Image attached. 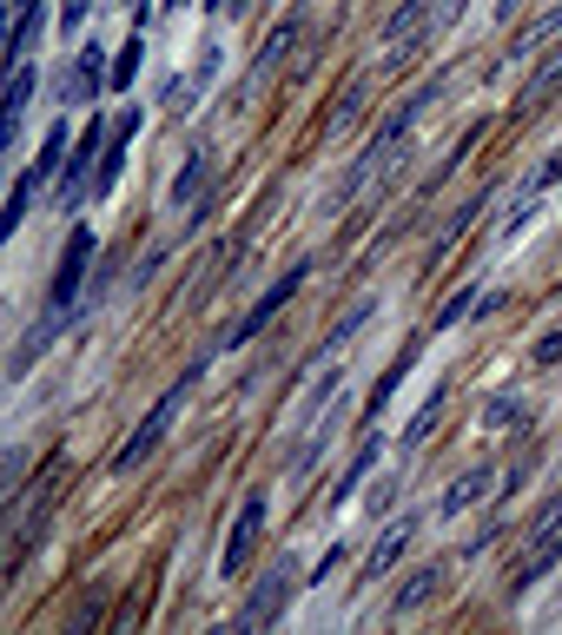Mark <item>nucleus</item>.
<instances>
[{
    "label": "nucleus",
    "mask_w": 562,
    "mask_h": 635,
    "mask_svg": "<svg viewBox=\"0 0 562 635\" xmlns=\"http://www.w3.org/2000/svg\"><path fill=\"white\" fill-rule=\"evenodd\" d=\"M205 179H212V152H192V159H185V172L172 179V205H192V199L205 192Z\"/></svg>",
    "instance_id": "dca6fc26"
},
{
    "label": "nucleus",
    "mask_w": 562,
    "mask_h": 635,
    "mask_svg": "<svg viewBox=\"0 0 562 635\" xmlns=\"http://www.w3.org/2000/svg\"><path fill=\"white\" fill-rule=\"evenodd\" d=\"M517 7H523V0H503V20H517Z\"/></svg>",
    "instance_id": "c85d7f7f"
},
{
    "label": "nucleus",
    "mask_w": 562,
    "mask_h": 635,
    "mask_svg": "<svg viewBox=\"0 0 562 635\" xmlns=\"http://www.w3.org/2000/svg\"><path fill=\"white\" fill-rule=\"evenodd\" d=\"M503 305V292H457L444 311H437V331H450V325H464L470 311H497Z\"/></svg>",
    "instance_id": "2eb2a0df"
},
{
    "label": "nucleus",
    "mask_w": 562,
    "mask_h": 635,
    "mask_svg": "<svg viewBox=\"0 0 562 635\" xmlns=\"http://www.w3.org/2000/svg\"><path fill=\"white\" fill-rule=\"evenodd\" d=\"M411 530H417V523H411V517H404V523H391V530H384V543H378V550H371V563H364V576H371V583H378V576H391V563H397V557H404V550H411Z\"/></svg>",
    "instance_id": "9b49d317"
},
{
    "label": "nucleus",
    "mask_w": 562,
    "mask_h": 635,
    "mask_svg": "<svg viewBox=\"0 0 562 635\" xmlns=\"http://www.w3.org/2000/svg\"><path fill=\"white\" fill-rule=\"evenodd\" d=\"M26 99H33V66H13V80H7V133H20Z\"/></svg>",
    "instance_id": "a211bd4d"
},
{
    "label": "nucleus",
    "mask_w": 562,
    "mask_h": 635,
    "mask_svg": "<svg viewBox=\"0 0 562 635\" xmlns=\"http://www.w3.org/2000/svg\"><path fill=\"white\" fill-rule=\"evenodd\" d=\"M305 272H311V265H291V272H285V278H278V285H272V292H265V298H258V305L245 311V318H238V331H232V345H245V338H258V331H265V325H272V318H278V311H285L291 298H298V285H305Z\"/></svg>",
    "instance_id": "0eeeda50"
},
{
    "label": "nucleus",
    "mask_w": 562,
    "mask_h": 635,
    "mask_svg": "<svg viewBox=\"0 0 562 635\" xmlns=\"http://www.w3.org/2000/svg\"><path fill=\"white\" fill-rule=\"evenodd\" d=\"M99 146H106V139H99V126H86V133L73 139L66 172L53 179V186H60V192H53L60 205H79V199H86V186H99Z\"/></svg>",
    "instance_id": "39448f33"
},
{
    "label": "nucleus",
    "mask_w": 562,
    "mask_h": 635,
    "mask_svg": "<svg viewBox=\"0 0 562 635\" xmlns=\"http://www.w3.org/2000/svg\"><path fill=\"white\" fill-rule=\"evenodd\" d=\"M86 265H93V232H73V239H66V258H60V272H53V305H73Z\"/></svg>",
    "instance_id": "1a4fd4ad"
},
{
    "label": "nucleus",
    "mask_w": 562,
    "mask_h": 635,
    "mask_svg": "<svg viewBox=\"0 0 562 635\" xmlns=\"http://www.w3.org/2000/svg\"><path fill=\"white\" fill-rule=\"evenodd\" d=\"M556 179H562V152L550 159V166H543V172H537V186H556Z\"/></svg>",
    "instance_id": "cd10ccee"
},
{
    "label": "nucleus",
    "mask_w": 562,
    "mask_h": 635,
    "mask_svg": "<svg viewBox=\"0 0 562 635\" xmlns=\"http://www.w3.org/2000/svg\"><path fill=\"white\" fill-rule=\"evenodd\" d=\"M40 13H46V0H20V7H13V33H7V60H13V66L26 60V46H33V33H40Z\"/></svg>",
    "instance_id": "f8f14e48"
},
{
    "label": "nucleus",
    "mask_w": 562,
    "mask_h": 635,
    "mask_svg": "<svg viewBox=\"0 0 562 635\" xmlns=\"http://www.w3.org/2000/svg\"><path fill=\"white\" fill-rule=\"evenodd\" d=\"M437 411H444V391H437V398H424V411L411 417V431H404V444H424V437L437 431Z\"/></svg>",
    "instance_id": "5701e85b"
},
{
    "label": "nucleus",
    "mask_w": 562,
    "mask_h": 635,
    "mask_svg": "<svg viewBox=\"0 0 562 635\" xmlns=\"http://www.w3.org/2000/svg\"><path fill=\"white\" fill-rule=\"evenodd\" d=\"M99 86H106V46L93 40V46H79V53H73V73L60 80V93H66V99H93Z\"/></svg>",
    "instance_id": "6e6552de"
},
{
    "label": "nucleus",
    "mask_w": 562,
    "mask_h": 635,
    "mask_svg": "<svg viewBox=\"0 0 562 635\" xmlns=\"http://www.w3.org/2000/svg\"><path fill=\"white\" fill-rule=\"evenodd\" d=\"M258 537H265V490H252V497L238 504V517H232V537H225V557H219V576H225V583H238V576H245V563H252Z\"/></svg>",
    "instance_id": "20e7f679"
},
{
    "label": "nucleus",
    "mask_w": 562,
    "mask_h": 635,
    "mask_svg": "<svg viewBox=\"0 0 562 635\" xmlns=\"http://www.w3.org/2000/svg\"><path fill=\"white\" fill-rule=\"evenodd\" d=\"M556 563H562V530H556V537H543V550H537V557H530V563L517 570V590H530V583H543V576H550Z\"/></svg>",
    "instance_id": "f3484780"
},
{
    "label": "nucleus",
    "mask_w": 562,
    "mask_h": 635,
    "mask_svg": "<svg viewBox=\"0 0 562 635\" xmlns=\"http://www.w3.org/2000/svg\"><path fill=\"white\" fill-rule=\"evenodd\" d=\"M556 93H562V60L537 80V86H530V93H523V99H517V113H543V99H556Z\"/></svg>",
    "instance_id": "aec40b11"
},
{
    "label": "nucleus",
    "mask_w": 562,
    "mask_h": 635,
    "mask_svg": "<svg viewBox=\"0 0 562 635\" xmlns=\"http://www.w3.org/2000/svg\"><path fill=\"white\" fill-rule=\"evenodd\" d=\"M431 99H437V86H424V93H411V99H404V106H397V113L384 119V133L371 139V152H364V166H358V172L344 179V192H358V186H364L371 172H384V166H391V159L404 152V139H411V126L424 119V106H431Z\"/></svg>",
    "instance_id": "f03ea898"
},
{
    "label": "nucleus",
    "mask_w": 562,
    "mask_h": 635,
    "mask_svg": "<svg viewBox=\"0 0 562 635\" xmlns=\"http://www.w3.org/2000/svg\"><path fill=\"white\" fill-rule=\"evenodd\" d=\"M139 53H146V46H139V33H132V40L119 46V60H113V86H119V93L132 86V73H139Z\"/></svg>",
    "instance_id": "4be33fe9"
},
{
    "label": "nucleus",
    "mask_w": 562,
    "mask_h": 635,
    "mask_svg": "<svg viewBox=\"0 0 562 635\" xmlns=\"http://www.w3.org/2000/svg\"><path fill=\"white\" fill-rule=\"evenodd\" d=\"M490 490H497V470H490V464H477V470H464V477L444 490V504H437V510H444V517H464V510H470V504H484Z\"/></svg>",
    "instance_id": "9d476101"
},
{
    "label": "nucleus",
    "mask_w": 562,
    "mask_h": 635,
    "mask_svg": "<svg viewBox=\"0 0 562 635\" xmlns=\"http://www.w3.org/2000/svg\"><path fill=\"white\" fill-rule=\"evenodd\" d=\"M537 364H562V331H550V338L537 345Z\"/></svg>",
    "instance_id": "bb28decb"
},
{
    "label": "nucleus",
    "mask_w": 562,
    "mask_h": 635,
    "mask_svg": "<svg viewBox=\"0 0 562 635\" xmlns=\"http://www.w3.org/2000/svg\"><path fill=\"white\" fill-rule=\"evenodd\" d=\"M132 20H146V0H132Z\"/></svg>",
    "instance_id": "c756f323"
},
{
    "label": "nucleus",
    "mask_w": 562,
    "mask_h": 635,
    "mask_svg": "<svg viewBox=\"0 0 562 635\" xmlns=\"http://www.w3.org/2000/svg\"><path fill=\"white\" fill-rule=\"evenodd\" d=\"M192 384H199V371H185V378H179V384H172V391H166V398H159V404L146 411V417H139V431H132V437H126V451L113 457V477H132V470H139V464H146V457H152V451L166 444V431H172V417L185 411Z\"/></svg>",
    "instance_id": "f257e3e1"
},
{
    "label": "nucleus",
    "mask_w": 562,
    "mask_h": 635,
    "mask_svg": "<svg viewBox=\"0 0 562 635\" xmlns=\"http://www.w3.org/2000/svg\"><path fill=\"white\" fill-rule=\"evenodd\" d=\"M437 583H444V563H424V570H411V583L397 590V616H411V610H424V603L437 596Z\"/></svg>",
    "instance_id": "4468645a"
},
{
    "label": "nucleus",
    "mask_w": 562,
    "mask_h": 635,
    "mask_svg": "<svg viewBox=\"0 0 562 635\" xmlns=\"http://www.w3.org/2000/svg\"><path fill=\"white\" fill-rule=\"evenodd\" d=\"M298 27H305V20H298V13H291V20H278V27H272V40H265V53H258V73H265V66H278V60H285V53H291V40H298Z\"/></svg>",
    "instance_id": "6ab92c4d"
},
{
    "label": "nucleus",
    "mask_w": 562,
    "mask_h": 635,
    "mask_svg": "<svg viewBox=\"0 0 562 635\" xmlns=\"http://www.w3.org/2000/svg\"><path fill=\"white\" fill-rule=\"evenodd\" d=\"M517 411H523V391H497V398H490V424H497V431H510Z\"/></svg>",
    "instance_id": "b1692460"
},
{
    "label": "nucleus",
    "mask_w": 562,
    "mask_h": 635,
    "mask_svg": "<svg viewBox=\"0 0 562 635\" xmlns=\"http://www.w3.org/2000/svg\"><path fill=\"white\" fill-rule=\"evenodd\" d=\"M431 33H444V0H404V7L391 13V27H384V60L404 66Z\"/></svg>",
    "instance_id": "7ed1b4c3"
},
{
    "label": "nucleus",
    "mask_w": 562,
    "mask_h": 635,
    "mask_svg": "<svg viewBox=\"0 0 562 635\" xmlns=\"http://www.w3.org/2000/svg\"><path fill=\"white\" fill-rule=\"evenodd\" d=\"M556 27H562V0L550 7V13H543V20H537V27H530V33H523V46H517V53H530V46H537V40H550Z\"/></svg>",
    "instance_id": "393cba45"
},
{
    "label": "nucleus",
    "mask_w": 562,
    "mask_h": 635,
    "mask_svg": "<svg viewBox=\"0 0 562 635\" xmlns=\"http://www.w3.org/2000/svg\"><path fill=\"white\" fill-rule=\"evenodd\" d=\"M86 13H93V0H60V27H66V33H73Z\"/></svg>",
    "instance_id": "a878e982"
},
{
    "label": "nucleus",
    "mask_w": 562,
    "mask_h": 635,
    "mask_svg": "<svg viewBox=\"0 0 562 635\" xmlns=\"http://www.w3.org/2000/svg\"><path fill=\"white\" fill-rule=\"evenodd\" d=\"M66 152H73V139H66V126H53V133L40 139V159H33L26 172H33V179L46 186V179H60V172H66Z\"/></svg>",
    "instance_id": "ddd939ff"
},
{
    "label": "nucleus",
    "mask_w": 562,
    "mask_h": 635,
    "mask_svg": "<svg viewBox=\"0 0 562 635\" xmlns=\"http://www.w3.org/2000/svg\"><path fill=\"white\" fill-rule=\"evenodd\" d=\"M33 186H40L33 172H20V179H13V199H7V212H0V232H13V225L26 219V199H33Z\"/></svg>",
    "instance_id": "412c9836"
},
{
    "label": "nucleus",
    "mask_w": 562,
    "mask_h": 635,
    "mask_svg": "<svg viewBox=\"0 0 562 635\" xmlns=\"http://www.w3.org/2000/svg\"><path fill=\"white\" fill-rule=\"evenodd\" d=\"M291 576H298V563H291V557H278V563H272V576H265V583L252 590V603L238 610V623H245V629L278 623V610H285V596H291Z\"/></svg>",
    "instance_id": "423d86ee"
}]
</instances>
